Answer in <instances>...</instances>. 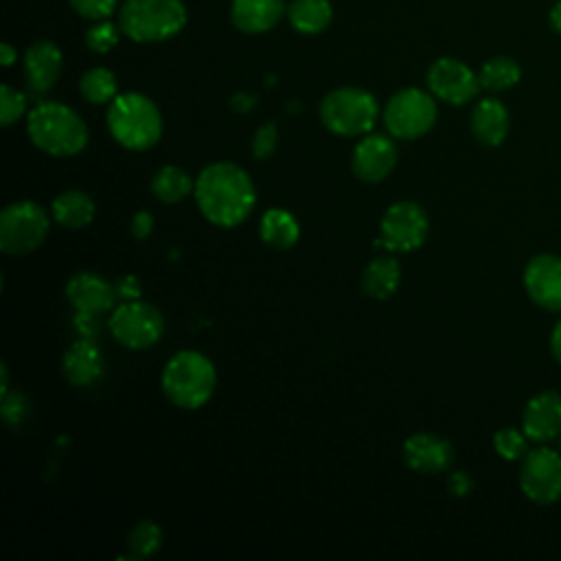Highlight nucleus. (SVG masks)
<instances>
[{
  "label": "nucleus",
  "instance_id": "nucleus-1",
  "mask_svg": "<svg viewBox=\"0 0 561 561\" xmlns=\"http://www.w3.org/2000/svg\"><path fill=\"white\" fill-rule=\"evenodd\" d=\"M193 197L204 219L219 228H234L252 213L256 188L245 169L221 160L199 171Z\"/></svg>",
  "mask_w": 561,
  "mask_h": 561
},
{
  "label": "nucleus",
  "instance_id": "nucleus-2",
  "mask_svg": "<svg viewBox=\"0 0 561 561\" xmlns=\"http://www.w3.org/2000/svg\"><path fill=\"white\" fill-rule=\"evenodd\" d=\"M28 140L53 158H72L88 145V125L66 103L42 101L26 114Z\"/></svg>",
  "mask_w": 561,
  "mask_h": 561
},
{
  "label": "nucleus",
  "instance_id": "nucleus-3",
  "mask_svg": "<svg viewBox=\"0 0 561 561\" xmlns=\"http://www.w3.org/2000/svg\"><path fill=\"white\" fill-rule=\"evenodd\" d=\"M160 386L175 408L197 410L215 394L217 368L204 353L184 348L171 355L164 364Z\"/></svg>",
  "mask_w": 561,
  "mask_h": 561
},
{
  "label": "nucleus",
  "instance_id": "nucleus-4",
  "mask_svg": "<svg viewBox=\"0 0 561 561\" xmlns=\"http://www.w3.org/2000/svg\"><path fill=\"white\" fill-rule=\"evenodd\" d=\"M112 138L129 151H147L162 138V114L158 105L140 92H123L105 114Z\"/></svg>",
  "mask_w": 561,
  "mask_h": 561
},
{
  "label": "nucleus",
  "instance_id": "nucleus-5",
  "mask_svg": "<svg viewBox=\"0 0 561 561\" xmlns=\"http://www.w3.org/2000/svg\"><path fill=\"white\" fill-rule=\"evenodd\" d=\"M118 26L138 44L167 42L186 26V7L182 0H123Z\"/></svg>",
  "mask_w": 561,
  "mask_h": 561
},
{
  "label": "nucleus",
  "instance_id": "nucleus-6",
  "mask_svg": "<svg viewBox=\"0 0 561 561\" xmlns=\"http://www.w3.org/2000/svg\"><path fill=\"white\" fill-rule=\"evenodd\" d=\"M379 116L377 99L357 85H342L320 101V121L335 136H366Z\"/></svg>",
  "mask_w": 561,
  "mask_h": 561
},
{
  "label": "nucleus",
  "instance_id": "nucleus-7",
  "mask_svg": "<svg viewBox=\"0 0 561 561\" xmlns=\"http://www.w3.org/2000/svg\"><path fill=\"white\" fill-rule=\"evenodd\" d=\"M381 116L392 138L416 140L425 136L438 118L436 96L414 85L401 88L388 99Z\"/></svg>",
  "mask_w": 561,
  "mask_h": 561
},
{
  "label": "nucleus",
  "instance_id": "nucleus-8",
  "mask_svg": "<svg viewBox=\"0 0 561 561\" xmlns=\"http://www.w3.org/2000/svg\"><path fill=\"white\" fill-rule=\"evenodd\" d=\"M50 230V215L31 199H20L0 213V250L22 256L37 250Z\"/></svg>",
  "mask_w": 561,
  "mask_h": 561
},
{
  "label": "nucleus",
  "instance_id": "nucleus-9",
  "mask_svg": "<svg viewBox=\"0 0 561 561\" xmlns=\"http://www.w3.org/2000/svg\"><path fill=\"white\" fill-rule=\"evenodd\" d=\"M107 329L121 346L129 351H145L160 342L164 333V316L158 307L140 298L123 300L112 309Z\"/></svg>",
  "mask_w": 561,
  "mask_h": 561
},
{
  "label": "nucleus",
  "instance_id": "nucleus-10",
  "mask_svg": "<svg viewBox=\"0 0 561 561\" xmlns=\"http://www.w3.org/2000/svg\"><path fill=\"white\" fill-rule=\"evenodd\" d=\"M430 234V219L421 204L412 199H401L390 204L379 221L377 248L390 252H414Z\"/></svg>",
  "mask_w": 561,
  "mask_h": 561
},
{
  "label": "nucleus",
  "instance_id": "nucleus-11",
  "mask_svg": "<svg viewBox=\"0 0 561 561\" xmlns=\"http://www.w3.org/2000/svg\"><path fill=\"white\" fill-rule=\"evenodd\" d=\"M519 489L535 504L561 500V454L550 447L526 451L519 467Z\"/></svg>",
  "mask_w": 561,
  "mask_h": 561
},
{
  "label": "nucleus",
  "instance_id": "nucleus-12",
  "mask_svg": "<svg viewBox=\"0 0 561 561\" xmlns=\"http://www.w3.org/2000/svg\"><path fill=\"white\" fill-rule=\"evenodd\" d=\"M430 92L449 105H465L480 92L478 72L456 57H438L427 68Z\"/></svg>",
  "mask_w": 561,
  "mask_h": 561
},
{
  "label": "nucleus",
  "instance_id": "nucleus-13",
  "mask_svg": "<svg viewBox=\"0 0 561 561\" xmlns=\"http://www.w3.org/2000/svg\"><path fill=\"white\" fill-rule=\"evenodd\" d=\"M397 158L399 151L392 136L366 134L353 149L351 169L357 175V180L377 184L392 173V169L397 167Z\"/></svg>",
  "mask_w": 561,
  "mask_h": 561
},
{
  "label": "nucleus",
  "instance_id": "nucleus-14",
  "mask_svg": "<svg viewBox=\"0 0 561 561\" xmlns=\"http://www.w3.org/2000/svg\"><path fill=\"white\" fill-rule=\"evenodd\" d=\"M524 287L537 307L561 311V256H533L524 267Z\"/></svg>",
  "mask_w": 561,
  "mask_h": 561
},
{
  "label": "nucleus",
  "instance_id": "nucleus-15",
  "mask_svg": "<svg viewBox=\"0 0 561 561\" xmlns=\"http://www.w3.org/2000/svg\"><path fill=\"white\" fill-rule=\"evenodd\" d=\"M66 298L77 313L99 316L116 307L118 291L116 283H110L96 272H77L66 283Z\"/></svg>",
  "mask_w": 561,
  "mask_h": 561
},
{
  "label": "nucleus",
  "instance_id": "nucleus-16",
  "mask_svg": "<svg viewBox=\"0 0 561 561\" xmlns=\"http://www.w3.org/2000/svg\"><path fill=\"white\" fill-rule=\"evenodd\" d=\"M451 443L434 432H416L403 443V460L416 473H440L454 462Z\"/></svg>",
  "mask_w": 561,
  "mask_h": 561
},
{
  "label": "nucleus",
  "instance_id": "nucleus-17",
  "mask_svg": "<svg viewBox=\"0 0 561 561\" xmlns=\"http://www.w3.org/2000/svg\"><path fill=\"white\" fill-rule=\"evenodd\" d=\"M522 430L533 443H548L561 436V394L554 390L537 392L528 399L522 414Z\"/></svg>",
  "mask_w": 561,
  "mask_h": 561
},
{
  "label": "nucleus",
  "instance_id": "nucleus-18",
  "mask_svg": "<svg viewBox=\"0 0 561 561\" xmlns=\"http://www.w3.org/2000/svg\"><path fill=\"white\" fill-rule=\"evenodd\" d=\"M64 55L50 39L33 42L24 53V79L31 92L46 94L59 79Z\"/></svg>",
  "mask_w": 561,
  "mask_h": 561
},
{
  "label": "nucleus",
  "instance_id": "nucleus-19",
  "mask_svg": "<svg viewBox=\"0 0 561 561\" xmlns=\"http://www.w3.org/2000/svg\"><path fill=\"white\" fill-rule=\"evenodd\" d=\"M287 13L285 0H232L230 20L248 35L272 31Z\"/></svg>",
  "mask_w": 561,
  "mask_h": 561
},
{
  "label": "nucleus",
  "instance_id": "nucleus-20",
  "mask_svg": "<svg viewBox=\"0 0 561 561\" xmlns=\"http://www.w3.org/2000/svg\"><path fill=\"white\" fill-rule=\"evenodd\" d=\"M471 134L473 138L484 145V147H497L504 142L508 127H511V116L506 105L495 99V96H486L480 99L473 110H471Z\"/></svg>",
  "mask_w": 561,
  "mask_h": 561
},
{
  "label": "nucleus",
  "instance_id": "nucleus-21",
  "mask_svg": "<svg viewBox=\"0 0 561 561\" xmlns=\"http://www.w3.org/2000/svg\"><path fill=\"white\" fill-rule=\"evenodd\" d=\"M61 373L72 386H92L103 375V355L90 337L70 344L61 357Z\"/></svg>",
  "mask_w": 561,
  "mask_h": 561
},
{
  "label": "nucleus",
  "instance_id": "nucleus-22",
  "mask_svg": "<svg viewBox=\"0 0 561 561\" xmlns=\"http://www.w3.org/2000/svg\"><path fill=\"white\" fill-rule=\"evenodd\" d=\"M50 215L61 228L81 230L92 224V219L96 215V206H94V199L85 191L68 188V191H61L53 199Z\"/></svg>",
  "mask_w": 561,
  "mask_h": 561
},
{
  "label": "nucleus",
  "instance_id": "nucleus-23",
  "mask_svg": "<svg viewBox=\"0 0 561 561\" xmlns=\"http://www.w3.org/2000/svg\"><path fill=\"white\" fill-rule=\"evenodd\" d=\"M401 283V265L392 256L370 261L362 272V291L375 300H388L397 294Z\"/></svg>",
  "mask_w": 561,
  "mask_h": 561
},
{
  "label": "nucleus",
  "instance_id": "nucleus-24",
  "mask_svg": "<svg viewBox=\"0 0 561 561\" xmlns=\"http://www.w3.org/2000/svg\"><path fill=\"white\" fill-rule=\"evenodd\" d=\"M259 234L274 250H289L300 239L298 219L285 208H267L259 224Z\"/></svg>",
  "mask_w": 561,
  "mask_h": 561
},
{
  "label": "nucleus",
  "instance_id": "nucleus-25",
  "mask_svg": "<svg viewBox=\"0 0 561 561\" xmlns=\"http://www.w3.org/2000/svg\"><path fill=\"white\" fill-rule=\"evenodd\" d=\"M287 20L294 31L302 35H318L329 28L333 7L329 0H291L287 4Z\"/></svg>",
  "mask_w": 561,
  "mask_h": 561
},
{
  "label": "nucleus",
  "instance_id": "nucleus-26",
  "mask_svg": "<svg viewBox=\"0 0 561 561\" xmlns=\"http://www.w3.org/2000/svg\"><path fill=\"white\" fill-rule=\"evenodd\" d=\"M195 191V180L188 171L175 164H164L151 178V193L162 204H178Z\"/></svg>",
  "mask_w": 561,
  "mask_h": 561
},
{
  "label": "nucleus",
  "instance_id": "nucleus-27",
  "mask_svg": "<svg viewBox=\"0 0 561 561\" xmlns=\"http://www.w3.org/2000/svg\"><path fill=\"white\" fill-rule=\"evenodd\" d=\"M478 79L480 85L489 92H504L511 90L513 85L519 83L522 79V66L506 55H497L491 57L482 64V68L478 70Z\"/></svg>",
  "mask_w": 561,
  "mask_h": 561
},
{
  "label": "nucleus",
  "instance_id": "nucleus-28",
  "mask_svg": "<svg viewBox=\"0 0 561 561\" xmlns=\"http://www.w3.org/2000/svg\"><path fill=\"white\" fill-rule=\"evenodd\" d=\"M79 92L92 105H110L118 96L116 75L103 66L90 68L81 75Z\"/></svg>",
  "mask_w": 561,
  "mask_h": 561
},
{
  "label": "nucleus",
  "instance_id": "nucleus-29",
  "mask_svg": "<svg viewBox=\"0 0 561 561\" xmlns=\"http://www.w3.org/2000/svg\"><path fill=\"white\" fill-rule=\"evenodd\" d=\"M127 546H129L131 557L147 559L160 550L162 528L151 519H140L138 524L131 526V530L127 535Z\"/></svg>",
  "mask_w": 561,
  "mask_h": 561
},
{
  "label": "nucleus",
  "instance_id": "nucleus-30",
  "mask_svg": "<svg viewBox=\"0 0 561 561\" xmlns=\"http://www.w3.org/2000/svg\"><path fill=\"white\" fill-rule=\"evenodd\" d=\"M528 436L524 434V430L517 427H502L493 434V449L500 458L513 462V460H522L528 451Z\"/></svg>",
  "mask_w": 561,
  "mask_h": 561
},
{
  "label": "nucleus",
  "instance_id": "nucleus-31",
  "mask_svg": "<svg viewBox=\"0 0 561 561\" xmlns=\"http://www.w3.org/2000/svg\"><path fill=\"white\" fill-rule=\"evenodd\" d=\"M121 26L110 22V20H96L83 35V42L85 46L96 53V55H105L110 53L116 44H118V37H121Z\"/></svg>",
  "mask_w": 561,
  "mask_h": 561
},
{
  "label": "nucleus",
  "instance_id": "nucleus-32",
  "mask_svg": "<svg viewBox=\"0 0 561 561\" xmlns=\"http://www.w3.org/2000/svg\"><path fill=\"white\" fill-rule=\"evenodd\" d=\"M26 112V96L13 85L4 83L0 88V123L4 127L13 125Z\"/></svg>",
  "mask_w": 561,
  "mask_h": 561
},
{
  "label": "nucleus",
  "instance_id": "nucleus-33",
  "mask_svg": "<svg viewBox=\"0 0 561 561\" xmlns=\"http://www.w3.org/2000/svg\"><path fill=\"white\" fill-rule=\"evenodd\" d=\"M278 147V127L274 123H265L261 125L254 136H252V142H250V149H252V156L256 160H267Z\"/></svg>",
  "mask_w": 561,
  "mask_h": 561
},
{
  "label": "nucleus",
  "instance_id": "nucleus-34",
  "mask_svg": "<svg viewBox=\"0 0 561 561\" xmlns=\"http://www.w3.org/2000/svg\"><path fill=\"white\" fill-rule=\"evenodd\" d=\"M68 4L85 20H107L116 9L118 0H68Z\"/></svg>",
  "mask_w": 561,
  "mask_h": 561
},
{
  "label": "nucleus",
  "instance_id": "nucleus-35",
  "mask_svg": "<svg viewBox=\"0 0 561 561\" xmlns=\"http://www.w3.org/2000/svg\"><path fill=\"white\" fill-rule=\"evenodd\" d=\"M0 412H2V419L7 425H20L28 414V399L18 390L7 392V394H2Z\"/></svg>",
  "mask_w": 561,
  "mask_h": 561
},
{
  "label": "nucleus",
  "instance_id": "nucleus-36",
  "mask_svg": "<svg viewBox=\"0 0 561 561\" xmlns=\"http://www.w3.org/2000/svg\"><path fill=\"white\" fill-rule=\"evenodd\" d=\"M129 230H131V237L136 241H145L151 230H153V215L147 213V210H138L134 217H131V224H129Z\"/></svg>",
  "mask_w": 561,
  "mask_h": 561
},
{
  "label": "nucleus",
  "instance_id": "nucleus-37",
  "mask_svg": "<svg viewBox=\"0 0 561 561\" xmlns=\"http://www.w3.org/2000/svg\"><path fill=\"white\" fill-rule=\"evenodd\" d=\"M116 291L121 300H136L142 296V285L134 274H127L116 280Z\"/></svg>",
  "mask_w": 561,
  "mask_h": 561
},
{
  "label": "nucleus",
  "instance_id": "nucleus-38",
  "mask_svg": "<svg viewBox=\"0 0 561 561\" xmlns=\"http://www.w3.org/2000/svg\"><path fill=\"white\" fill-rule=\"evenodd\" d=\"M447 486H449V491L454 495L462 497V495H467L473 489V480H471V476L467 471H454L449 476V480H447Z\"/></svg>",
  "mask_w": 561,
  "mask_h": 561
},
{
  "label": "nucleus",
  "instance_id": "nucleus-39",
  "mask_svg": "<svg viewBox=\"0 0 561 561\" xmlns=\"http://www.w3.org/2000/svg\"><path fill=\"white\" fill-rule=\"evenodd\" d=\"M254 105H256V99H254L252 94H248V92H237V94L230 99V107H232L234 112H250Z\"/></svg>",
  "mask_w": 561,
  "mask_h": 561
},
{
  "label": "nucleus",
  "instance_id": "nucleus-40",
  "mask_svg": "<svg viewBox=\"0 0 561 561\" xmlns=\"http://www.w3.org/2000/svg\"><path fill=\"white\" fill-rule=\"evenodd\" d=\"M550 351H552L554 359L561 364V318H559L557 324L552 327V333H550Z\"/></svg>",
  "mask_w": 561,
  "mask_h": 561
},
{
  "label": "nucleus",
  "instance_id": "nucleus-41",
  "mask_svg": "<svg viewBox=\"0 0 561 561\" xmlns=\"http://www.w3.org/2000/svg\"><path fill=\"white\" fill-rule=\"evenodd\" d=\"M0 61H2V66H4V68L13 66V64L18 61V50H15L9 42L0 44Z\"/></svg>",
  "mask_w": 561,
  "mask_h": 561
},
{
  "label": "nucleus",
  "instance_id": "nucleus-42",
  "mask_svg": "<svg viewBox=\"0 0 561 561\" xmlns=\"http://www.w3.org/2000/svg\"><path fill=\"white\" fill-rule=\"evenodd\" d=\"M548 22H550V28L561 35V0H557V2L550 7Z\"/></svg>",
  "mask_w": 561,
  "mask_h": 561
},
{
  "label": "nucleus",
  "instance_id": "nucleus-43",
  "mask_svg": "<svg viewBox=\"0 0 561 561\" xmlns=\"http://www.w3.org/2000/svg\"><path fill=\"white\" fill-rule=\"evenodd\" d=\"M559 447H561V436H559Z\"/></svg>",
  "mask_w": 561,
  "mask_h": 561
}]
</instances>
